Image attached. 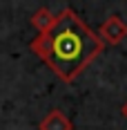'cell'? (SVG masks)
Instances as JSON below:
<instances>
[{"instance_id": "cell-1", "label": "cell", "mask_w": 127, "mask_h": 130, "mask_svg": "<svg viewBox=\"0 0 127 130\" xmlns=\"http://www.w3.org/2000/svg\"><path fill=\"white\" fill-rule=\"evenodd\" d=\"M29 50L60 81L71 83L103 54L105 43L71 7H65L56 13L51 31L38 34L29 43Z\"/></svg>"}, {"instance_id": "cell-2", "label": "cell", "mask_w": 127, "mask_h": 130, "mask_svg": "<svg viewBox=\"0 0 127 130\" xmlns=\"http://www.w3.org/2000/svg\"><path fill=\"white\" fill-rule=\"evenodd\" d=\"M98 36L105 45H120L127 38V25L120 16H109L100 27H98Z\"/></svg>"}, {"instance_id": "cell-3", "label": "cell", "mask_w": 127, "mask_h": 130, "mask_svg": "<svg viewBox=\"0 0 127 130\" xmlns=\"http://www.w3.org/2000/svg\"><path fill=\"white\" fill-rule=\"evenodd\" d=\"M38 130H74V123L67 119V115L60 108H54L40 119Z\"/></svg>"}, {"instance_id": "cell-4", "label": "cell", "mask_w": 127, "mask_h": 130, "mask_svg": "<svg viewBox=\"0 0 127 130\" xmlns=\"http://www.w3.org/2000/svg\"><path fill=\"white\" fill-rule=\"evenodd\" d=\"M54 23H56V16H54L47 7H40L38 11L31 16V25L38 29V34H49Z\"/></svg>"}, {"instance_id": "cell-5", "label": "cell", "mask_w": 127, "mask_h": 130, "mask_svg": "<svg viewBox=\"0 0 127 130\" xmlns=\"http://www.w3.org/2000/svg\"><path fill=\"white\" fill-rule=\"evenodd\" d=\"M120 115H123V117L127 119V101H125V103H123V105H120Z\"/></svg>"}]
</instances>
